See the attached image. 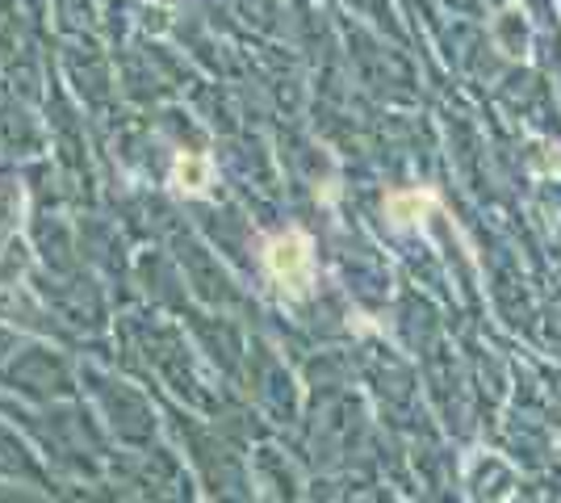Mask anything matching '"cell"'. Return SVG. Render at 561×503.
Segmentation results:
<instances>
[{
  "instance_id": "1",
  "label": "cell",
  "mask_w": 561,
  "mask_h": 503,
  "mask_svg": "<svg viewBox=\"0 0 561 503\" xmlns=\"http://www.w3.org/2000/svg\"><path fill=\"white\" fill-rule=\"evenodd\" d=\"M264 264H268V273H273V282H277L289 298H302L310 282H314V252H310V236L306 231H285L277 240H268L264 248Z\"/></svg>"
},
{
  "instance_id": "2",
  "label": "cell",
  "mask_w": 561,
  "mask_h": 503,
  "mask_svg": "<svg viewBox=\"0 0 561 503\" xmlns=\"http://www.w3.org/2000/svg\"><path fill=\"white\" fill-rule=\"evenodd\" d=\"M440 206V197L432 190H398L386 197V215L394 218V227H415Z\"/></svg>"
},
{
  "instance_id": "3",
  "label": "cell",
  "mask_w": 561,
  "mask_h": 503,
  "mask_svg": "<svg viewBox=\"0 0 561 503\" xmlns=\"http://www.w3.org/2000/svg\"><path fill=\"white\" fill-rule=\"evenodd\" d=\"M214 181V168L206 156H181L176 168H172V185L185 193H206Z\"/></svg>"
}]
</instances>
